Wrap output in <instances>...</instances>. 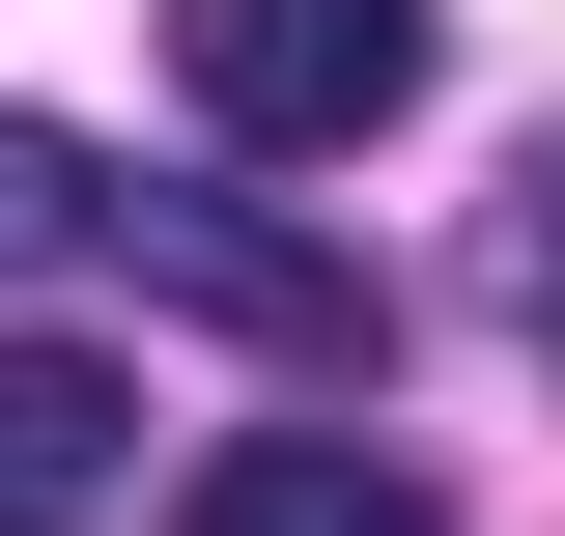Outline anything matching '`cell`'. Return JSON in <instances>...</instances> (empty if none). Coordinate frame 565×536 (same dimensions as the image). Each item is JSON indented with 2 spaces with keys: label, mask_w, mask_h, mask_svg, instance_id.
<instances>
[{
  "label": "cell",
  "mask_w": 565,
  "mask_h": 536,
  "mask_svg": "<svg viewBox=\"0 0 565 536\" xmlns=\"http://www.w3.org/2000/svg\"><path fill=\"white\" fill-rule=\"evenodd\" d=\"M141 480V367L114 339H0V536H85Z\"/></svg>",
  "instance_id": "3957f363"
},
{
  "label": "cell",
  "mask_w": 565,
  "mask_h": 536,
  "mask_svg": "<svg viewBox=\"0 0 565 536\" xmlns=\"http://www.w3.org/2000/svg\"><path fill=\"white\" fill-rule=\"evenodd\" d=\"M537 367H565V255H537Z\"/></svg>",
  "instance_id": "8992f818"
},
{
  "label": "cell",
  "mask_w": 565,
  "mask_h": 536,
  "mask_svg": "<svg viewBox=\"0 0 565 536\" xmlns=\"http://www.w3.org/2000/svg\"><path fill=\"white\" fill-rule=\"evenodd\" d=\"M114 255L170 282V311H226V339H282V367H367V282L311 255V226H226V199H114Z\"/></svg>",
  "instance_id": "7a4b0ae2"
},
{
  "label": "cell",
  "mask_w": 565,
  "mask_h": 536,
  "mask_svg": "<svg viewBox=\"0 0 565 536\" xmlns=\"http://www.w3.org/2000/svg\"><path fill=\"white\" fill-rule=\"evenodd\" d=\"M424 57H452V0H170V85L226 141H367L424 114Z\"/></svg>",
  "instance_id": "6da1fadb"
},
{
  "label": "cell",
  "mask_w": 565,
  "mask_h": 536,
  "mask_svg": "<svg viewBox=\"0 0 565 536\" xmlns=\"http://www.w3.org/2000/svg\"><path fill=\"white\" fill-rule=\"evenodd\" d=\"M57 255H114V170L57 114H0V282H57Z\"/></svg>",
  "instance_id": "5b68a950"
},
{
  "label": "cell",
  "mask_w": 565,
  "mask_h": 536,
  "mask_svg": "<svg viewBox=\"0 0 565 536\" xmlns=\"http://www.w3.org/2000/svg\"><path fill=\"white\" fill-rule=\"evenodd\" d=\"M199 536H452L396 452H340V424H255V452L199 480Z\"/></svg>",
  "instance_id": "277c9868"
}]
</instances>
